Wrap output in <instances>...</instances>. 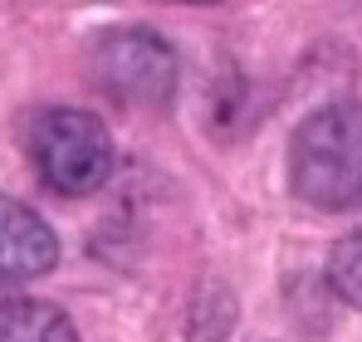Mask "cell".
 <instances>
[{
    "label": "cell",
    "instance_id": "1",
    "mask_svg": "<svg viewBox=\"0 0 362 342\" xmlns=\"http://www.w3.org/2000/svg\"><path fill=\"white\" fill-rule=\"evenodd\" d=\"M294 196L313 211H358L362 206V103H328L308 113L289 142Z\"/></svg>",
    "mask_w": 362,
    "mask_h": 342
},
{
    "label": "cell",
    "instance_id": "2",
    "mask_svg": "<svg viewBox=\"0 0 362 342\" xmlns=\"http://www.w3.org/2000/svg\"><path fill=\"white\" fill-rule=\"evenodd\" d=\"M30 162L54 196H93L113 176V137L83 108H45L30 127Z\"/></svg>",
    "mask_w": 362,
    "mask_h": 342
},
{
    "label": "cell",
    "instance_id": "3",
    "mask_svg": "<svg viewBox=\"0 0 362 342\" xmlns=\"http://www.w3.org/2000/svg\"><path fill=\"white\" fill-rule=\"evenodd\" d=\"M98 83L132 108H162L177 93V49L152 30H113L93 49Z\"/></svg>",
    "mask_w": 362,
    "mask_h": 342
},
{
    "label": "cell",
    "instance_id": "4",
    "mask_svg": "<svg viewBox=\"0 0 362 342\" xmlns=\"http://www.w3.org/2000/svg\"><path fill=\"white\" fill-rule=\"evenodd\" d=\"M54 264H59V240L45 225V216H35L30 206L0 191V279L25 284L49 274Z\"/></svg>",
    "mask_w": 362,
    "mask_h": 342
},
{
    "label": "cell",
    "instance_id": "5",
    "mask_svg": "<svg viewBox=\"0 0 362 342\" xmlns=\"http://www.w3.org/2000/svg\"><path fill=\"white\" fill-rule=\"evenodd\" d=\"M0 342H78V333L59 303L0 293Z\"/></svg>",
    "mask_w": 362,
    "mask_h": 342
},
{
    "label": "cell",
    "instance_id": "6",
    "mask_svg": "<svg viewBox=\"0 0 362 342\" xmlns=\"http://www.w3.org/2000/svg\"><path fill=\"white\" fill-rule=\"evenodd\" d=\"M328 284L343 303L362 308V230L358 235H343L328 254Z\"/></svg>",
    "mask_w": 362,
    "mask_h": 342
},
{
    "label": "cell",
    "instance_id": "7",
    "mask_svg": "<svg viewBox=\"0 0 362 342\" xmlns=\"http://www.w3.org/2000/svg\"><path fill=\"white\" fill-rule=\"evenodd\" d=\"M196 5H206V0H196Z\"/></svg>",
    "mask_w": 362,
    "mask_h": 342
}]
</instances>
